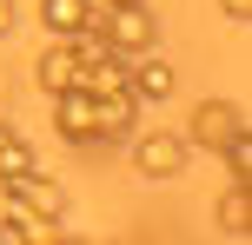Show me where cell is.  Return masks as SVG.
<instances>
[{"instance_id":"cell-1","label":"cell","mask_w":252,"mask_h":245,"mask_svg":"<svg viewBox=\"0 0 252 245\" xmlns=\"http://www.w3.org/2000/svg\"><path fill=\"white\" fill-rule=\"evenodd\" d=\"M53 133H60L66 146H106V126H100V93H87V86L53 93Z\"/></svg>"},{"instance_id":"cell-2","label":"cell","mask_w":252,"mask_h":245,"mask_svg":"<svg viewBox=\"0 0 252 245\" xmlns=\"http://www.w3.org/2000/svg\"><path fill=\"white\" fill-rule=\"evenodd\" d=\"M186 159H192L186 133H166V126L133 133V172H139V179H179V172H186Z\"/></svg>"},{"instance_id":"cell-3","label":"cell","mask_w":252,"mask_h":245,"mask_svg":"<svg viewBox=\"0 0 252 245\" xmlns=\"http://www.w3.org/2000/svg\"><path fill=\"white\" fill-rule=\"evenodd\" d=\"M239 133H252V126H246V106H232V100H199L186 119V146H206V153L232 146Z\"/></svg>"},{"instance_id":"cell-4","label":"cell","mask_w":252,"mask_h":245,"mask_svg":"<svg viewBox=\"0 0 252 245\" xmlns=\"http://www.w3.org/2000/svg\"><path fill=\"white\" fill-rule=\"evenodd\" d=\"M0 186H7V199H13V206H20V212H33V219H53V225H66V212H73V206H66V186L60 179H47V172H13V179H0Z\"/></svg>"},{"instance_id":"cell-5","label":"cell","mask_w":252,"mask_h":245,"mask_svg":"<svg viewBox=\"0 0 252 245\" xmlns=\"http://www.w3.org/2000/svg\"><path fill=\"white\" fill-rule=\"evenodd\" d=\"M126 86H133L146 106H159V100H173V93H179V73H173V60H166L159 47H146V53L126 60Z\"/></svg>"},{"instance_id":"cell-6","label":"cell","mask_w":252,"mask_h":245,"mask_svg":"<svg viewBox=\"0 0 252 245\" xmlns=\"http://www.w3.org/2000/svg\"><path fill=\"white\" fill-rule=\"evenodd\" d=\"M33 80H40V93H66V86H80V53H73V40H53L47 53L33 60Z\"/></svg>"},{"instance_id":"cell-7","label":"cell","mask_w":252,"mask_h":245,"mask_svg":"<svg viewBox=\"0 0 252 245\" xmlns=\"http://www.w3.org/2000/svg\"><path fill=\"white\" fill-rule=\"evenodd\" d=\"M213 225H219L226 239H246V232H252V186H239V179H232V192H219Z\"/></svg>"},{"instance_id":"cell-8","label":"cell","mask_w":252,"mask_h":245,"mask_svg":"<svg viewBox=\"0 0 252 245\" xmlns=\"http://www.w3.org/2000/svg\"><path fill=\"white\" fill-rule=\"evenodd\" d=\"M40 20H47L53 40H73L87 27V0H40Z\"/></svg>"},{"instance_id":"cell-9","label":"cell","mask_w":252,"mask_h":245,"mask_svg":"<svg viewBox=\"0 0 252 245\" xmlns=\"http://www.w3.org/2000/svg\"><path fill=\"white\" fill-rule=\"evenodd\" d=\"M40 159H33V146L20 139V133H7V139H0V179H13V172H33Z\"/></svg>"},{"instance_id":"cell-10","label":"cell","mask_w":252,"mask_h":245,"mask_svg":"<svg viewBox=\"0 0 252 245\" xmlns=\"http://www.w3.org/2000/svg\"><path fill=\"white\" fill-rule=\"evenodd\" d=\"M219 159H226V172H232L239 186H252V133H239L232 146H219Z\"/></svg>"},{"instance_id":"cell-11","label":"cell","mask_w":252,"mask_h":245,"mask_svg":"<svg viewBox=\"0 0 252 245\" xmlns=\"http://www.w3.org/2000/svg\"><path fill=\"white\" fill-rule=\"evenodd\" d=\"M219 13H226V20H239V27H246V13H252V0H219Z\"/></svg>"},{"instance_id":"cell-12","label":"cell","mask_w":252,"mask_h":245,"mask_svg":"<svg viewBox=\"0 0 252 245\" xmlns=\"http://www.w3.org/2000/svg\"><path fill=\"white\" fill-rule=\"evenodd\" d=\"M13 20H20V7H13V0H0V40L13 33Z\"/></svg>"},{"instance_id":"cell-13","label":"cell","mask_w":252,"mask_h":245,"mask_svg":"<svg viewBox=\"0 0 252 245\" xmlns=\"http://www.w3.org/2000/svg\"><path fill=\"white\" fill-rule=\"evenodd\" d=\"M7 133H13V126H7V119H0V139H7Z\"/></svg>"}]
</instances>
